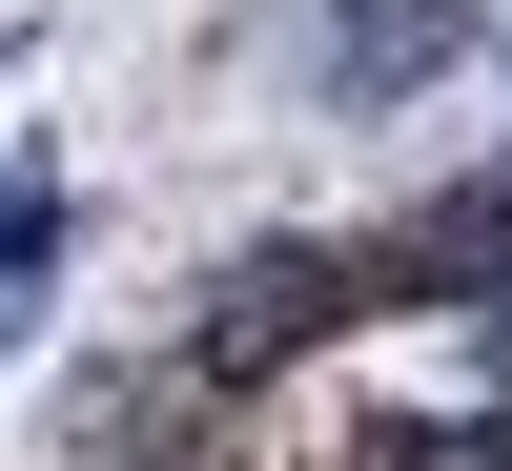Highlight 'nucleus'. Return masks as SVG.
I'll return each mask as SVG.
<instances>
[{"instance_id": "1", "label": "nucleus", "mask_w": 512, "mask_h": 471, "mask_svg": "<svg viewBox=\"0 0 512 471\" xmlns=\"http://www.w3.org/2000/svg\"><path fill=\"white\" fill-rule=\"evenodd\" d=\"M328 328H369V267H349V246H246V267H205V308H185V390L308 369Z\"/></svg>"}, {"instance_id": "2", "label": "nucleus", "mask_w": 512, "mask_h": 471, "mask_svg": "<svg viewBox=\"0 0 512 471\" xmlns=\"http://www.w3.org/2000/svg\"><path fill=\"white\" fill-rule=\"evenodd\" d=\"M451 62H492L472 0H308V21H287V82H308V103H431Z\"/></svg>"}, {"instance_id": "3", "label": "nucleus", "mask_w": 512, "mask_h": 471, "mask_svg": "<svg viewBox=\"0 0 512 471\" xmlns=\"http://www.w3.org/2000/svg\"><path fill=\"white\" fill-rule=\"evenodd\" d=\"M62 246H82L62 164H41V144H0V369H21V328H41V287H62Z\"/></svg>"}]
</instances>
